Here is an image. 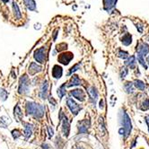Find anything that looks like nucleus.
<instances>
[{
    "instance_id": "obj_9",
    "label": "nucleus",
    "mask_w": 149,
    "mask_h": 149,
    "mask_svg": "<svg viewBox=\"0 0 149 149\" xmlns=\"http://www.w3.org/2000/svg\"><path fill=\"white\" fill-rule=\"evenodd\" d=\"M70 94L73 95L74 98H77L80 102H84L86 100V94H84V91L81 89H74L70 92Z\"/></svg>"
},
{
    "instance_id": "obj_18",
    "label": "nucleus",
    "mask_w": 149,
    "mask_h": 149,
    "mask_svg": "<svg viewBox=\"0 0 149 149\" xmlns=\"http://www.w3.org/2000/svg\"><path fill=\"white\" fill-rule=\"evenodd\" d=\"M121 42L125 46H129L131 44L132 42V36L130 33H126L122 38H121Z\"/></svg>"
},
{
    "instance_id": "obj_17",
    "label": "nucleus",
    "mask_w": 149,
    "mask_h": 149,
    "mask_svg": "<svg viewBox=\"0 0 149 149\" xmlns=\"http://www.w3.org/2000/svg\"><path fill=\"white\" fill-rule=\"evenodd\" d=\"M23 124L24 125V134L26 137H29L31 135V133H33V125H31L30 123H25V122H24Z\"/></svg>"
},
{
    "instance_id": "obj_7",
    "label": "nucleus",
    "mask_w": 149,
    "mask_h": 149,
    "mask_svg": "<svg viewBox=\"0 0 149 149\" xmlns=\"http://www.w3.org/2000/svg\"><path fill=\"white\" fill-rule=\"evenodd\" d=\"M136 51H137V56L144 58L149 52V45L145 43V42H141V43H139V45L137 46Z\"/></svg>"
},
{
    "instance_id": "obj_13",
    "label": "nucleus",
    "mask_w": 149,
    "mask_h": 149,
    "mask_svg": "<svg viewBox=\"0 0 149 149\" xmlns=\"http://www.w3.org/2000/svg\"><path fill=\"white\" fill-rule=\"evenodd\" d=\"M51 74H52V77L54 78H57V79H59L61 77H62V74H63V69L60 66L58 65H55L52 68V71H51Z\"/></svg>"
},
{
    "instance_id": "obj_40",
    "label": "nucleus",
    "mask_w": 149,
    "mask_h": 149,
    "mask_svg": "<svg viewBox=\"0 0 149 149\" xmlns=\"http://www.w3.org/2000/svg\"><path fill=\"white\" fill-rule=\"evenodd\" d=\"M146 61H147V63L149 64V56L147 57V58H146Z\"/></svg>"
},
{
    "instance_id": "obj_24",
    "label": "nucleus",
    "mask_w": 149,
    "mask_h": 149,
    "mask_svg": "<svg viewBox=\"0 0 149 149\" xmlns=\"http://www.w3.org/2000/svg\"><path fill=\"white\" fill-rule=\"evenodd\" d=\"M15 118H16L18 120H22V118H23L22 111H21V109H20V107H19L18 105H16L15 107Z\"/></svg>"
},
{
    "instance_id": "obj_39",
    "label": "nucleus",
    "mask_w": 149,
    "mask_h": 149,
    "mask_svg": "<svg viewBox=\"0 0 149 149\" xmlns=\"http://www.w3.org/2000/svg\"><path fill=\"white\" fill-rule=\"evenodd\" d=\"M100 108H101V109L103 108V101H102V100L100 102Z\"/></svg>"
},
{
    "instance_id": "obj_4",
    "label": "nucleus",
    "mask_w": 149,
    "mask_h": 149,
    "mask_svg": "<svg viewBox=\"0 0 149 149\" xmlns=\"http://www.w3.org/2000/svg\"><path fill=\"white\" fill-rule=\"evenodd\" d=\"M46 54H47L46 49L44 47H41L34 51L33 57H34L35 60H37V62H39L40 64H43V63H45V60H46V57H47Z\"/></svg>"
},
{
    "instance_id": "obj_1",
    "label": "nucleus",
    "mask_w": 149,
    "mask_h": 149,
    "mask_svg": "<svg viewBox=\"0 0 149 149\" xmlns=\"http://www.w3.org/2000/svg\"><path fill=\"white\" fill-rule=\"evenodd\" d=\"M45 107L43 105L38 104L33 102H28L26 103V112L28 115H33L35 119H40L43 117Z\"/></svg>"
},
{
    "instance_id": "obj_6",
    "label": "nucleus",
    "mask_w": 149,
    "mask_h": 149,
    "mask_svg": "<svg viewBox=\"0 0 149 149\" xmlns=\"http://www.w3.org/2000/svg\"><path fill=\"white\" fill-rule=\"evenodd\" d=\"M67 104H68V107L69 108V110L71 111L72 114H74V115H77L81 110L80 106L71 98H68L67 100Z\"/></svg>"
},
{
    "instance_id": "obj_16",
    "label": "nucleus",
    "mask_w": 149,
    "mask_h": 149,
    "mask_svg": "<svg viewBox=\"0 0 149 149\" xmlns=\"http://www.w3.org/2000/svg\"><path fill=\"white\" fill-rule=\"evenodd\" d=\"M88 93H89V95H90V97H91L93 102V103L96 102L97 98H98V92L96 91V89H95L93 86L89 87V88H88Z\"/></svg>"
},
{
    "instance_id": "obj_32",
    "label": "nucleus",
    "mask_w": 149,
    "mask_h": 149,
    "mask_svg": "<svg viewBox=\"0 0 149 149\" xmlns=\"http://www.w3.org/2000/svg\"><path fill=\"white\" fill-rule=\"evenodd\" d=\"M12 134H13V136H14V137H15V138H17L18 136H21V132H20L19 130H13V131H12Z\"/></svg>"
},
{
    "instance_id": "obj_19",
    "label": "nucleus",
    "mask_w": 149,
    "mask_h": 149,
    "mask_svg": "<svg viewBox=\"0 0 149 149\" xmlns=\"http://www.w3.org/2000/svg\"><path fill=\"white\" fill-rule=\"evenodd\" d=\"M24 5L26 6V7L31 10V11H34L36 9V4L34 0H24Z\"/></svg>"
},
{
    "instance_id": "obj_5",
    "label": "nucleus",
    "mask_w": 149,
    "mask_h": 149,
    "mask_svg": "<svg viewBox=\"0 0 149 149\" xmlns=\"http://www.w3.org/2000/svg\"><path fill=\"white\" fill-rule=\"evenodd\" d=\"M74 55L72 52H63L59 54L58 60L59 63L63 64V65H68L69 62L73 59Z\"/></svg>"
},
{
    "instance_id": "obj_30",
    "label": "nucleus",
    "mask_w": 149,
    "mask_h": 149,
    "mask_svg": "<svg viewBox=\"0 0 149 149\" xmlns=\"http://www.w3.org/2000/svg\"><path fill=\"white\" fill-rule=\"evenodd\" d=\"M141 109H142L143 111H146V110L149 109V100H148V99H146V100L143 102Z\"/></svg>"
},
{
    "instance_id": "obj_27",
    "label": "nucleus",
    "mask_w": 149,
    "mask_h": 149,
    "mask_svg": "<svg viewBox=\"0 0 149 149\" xmlns=\"http://www.w3.org/2000/svg\"><path fill=\"white\" fill-rule=\"evenodd\" d=\"M57 50L58 51H63V50H66L67 49H68V44L67 43H60V44H58V45H57Z\"/></svg>"
},
{
    "instance_id": "obj_2",
    "label": "nucleus",
    "mask_w": 149,
    "mask_h": 149,
    "mask_svg": "<svg viewBox=\"0 0 149 149\" xmlns=\"http://www.w3.org/2000/svg\"><path fill=\"white\" fill-rule=\"evenodd\" d=\"M122 125H123V127L122 129L124 130V134H125V136H129L130 132H131V130H132V125H131V120H130V116L127 114L126 111H123V113H122Z\"/></svg>"
},
{
    "instance_id": "obj_12",
    "label": "nucleus",
    "mask_w": 149,
    "mask_h": 149,
    "mask_svg": "<svg viewBox=\"0 0 149 149\" xmlns=\"http://www.w3.org/2000/svg\"><path fill=\"white\" fill-rule=\"evenodd\" d=\"M41 67L37 65L35 62H31L30 64V67H29V69H28V72L30 74V76H34L35 74L39 73L41 71Z\"/></svg>"
},
{
    "instance_id": "obj_23",
    "label": "nucleus",
    "mask_w": 149,
    "mask_h": 149,
    "mask_svg": "<svg viewBox=\"0 0 149 149\" xmlns=\"http://www.w3.org/2000/svg\"><path fill=\"white\" fill-rule=\"evenodd\" d=\"M134 86L137 88V89H139V90H141V91H143V90H145V88H146V84H145V83L143 82V81H141V80H136L135 82H134Z\"/></svg>"
},
{
    "instance_id": "obj_31",
    "label": "nucleus",
    "mask_w": 149,
    "mask_h": 149,
    "mask_svg": "<svg viewBox=\"0 0 149 149\" xmlns=\"http://www.w3.org/2000/svg\"><path fill=\"white\" fill-rule=\"evenodd\" d=\"M137 60L140 62V64L141 65L145 68V69H147V66H146V62H145V59H144V58L143 57H140V56H137Z\"/></svg>"
},
{
    "instance_id": "obj_14",
    "label": "nucleus",
    "mask_w": 149,
    "mask_h": 149,
    "mask_svg": "<svg viewBox=\"0 0 149 149\" xmlns=\"http://www.w3.org/2000/svg\"><path fill=\"white\" fill-rule=\"evenodd\" d=\"M117 0H103V6L107 12H110L116 6Z\"/></svg>"
},
{
    "instance_id": "obj_33",
    "label": "nucleus",
    "mask_w": 149,
    "mask_h": 149,
    "mask_svg": "<svg viewBox=\"0 0 149 149\" xmlns=\"http://www.w3.org/2000/svg\"><path fill=\"white\" fill-rule=\"evenodd\" d=\"M127 68H122L121 71H120V77L123 78L127 76Z\"/></svg>"
},
{
    "instance_id": "obj_28",
    "label": "nucleus",
    "mask_w": 149,
    "mask_h": 149,
    "mask_svg": "<svg viewBox=\"0 0 149 149\" xmlns=\"http://www.w3.org/2000/svg\"><path fill=\"white\" fill-rule=\"evenodd\" d=\"M119 57L121 58H123V59H126L127 58H129V53H127V51H122V50H120V51L119 52Z\"/></svg>"
},
{
    "instance_id": "obj_21",
    "label": "nucleus",
    "mask_w": 149,
    "mask_h": 149,
    "mask_svg": "<svg viewBox=\"0 0 149 149\" xmlns=\"http://www.w3.org/2000/svg\"><path fill=\"white\" fill-rule=\"evenodd\" d=\"M66 84H62V86L58 89V97L61 99V98H63L64 97V95H66Z\"/></svg>"
},
{
    "instance_id": "obj_41",
    "label": "nucleus",
    "mask_w": 149,
    "mask_h": 149,
    "mask_svg": "<svg viewBox=\"0 0 149 149\" xmlns=\"http://www.w3.org/2000/svg\"><path fill=\"white\" fill-rule=\"evenodd\" d=\"M3 2H5V3H6V2H8V0H3Z\"/></svg>"
},
{
    "instance_id": "obj_22",
    "label": "nucleus",
    "mask_w": 149,
    "mask_h": 149,
    "mask_svg": "<svg viewBox=\"0 0 149 149\" xmlns=\"http://www.w3.org/2000/svg\"><path fill=\"white\" fill-rule=\"evenodd\" d=\"M124 87H125V90L127 93H131L134 92V84L131 82H127L124 84Z\"/></svg>"
},
{
    "instance_id": "obj_3",
    "label": "nucleus",
    "mask_w": 149,
    "mask_h": 149,
    "mask_svg": "<svg viewBox=\"0 0 149 149\" xmlns=\"http://www.w3.org/2000/svg\"><path fill=\"white\" fill-rule=\"evenodd\" d=\"M29 77L27 74H24V76L20 78L19 82V93L21 94H25L29 92Z\"/></svg>"
},
{
    "instance_id": "obj_36",
    "label": "nucleus",
    "mask_w": 149,
    "mask_h": 149,
    "mask_svg": "<svg viewBox=\"0 0 149 149\" xmlns=\"http://www.w3.org/2000/svg\"><path fill=\"white\" fill-rule=\"evenodd\" d=\"M146 124L148 126V131H149V115L146 117Z\"/></svg>"
},
{
    "instance_id": "obj_26",
    "label": "nucleus",
    "mask_w": 149,
    "mask_h": 149,
    "mask_svg": "<svg viewBox=\"0 0 149 149\" xmlns=\"http://www.w3.org/2000/svg\"><path fill=\"white\" fill-rule=\"evenodd\" d=\"M7 96H8V93L3 88L0 89V98H1V100L6 101L7 99Z\"/></svg>"
},
{
    "instance_id": "obj_42",
    "label": "nucleus",
    "mask_w": 149,
    "mask_h": 149,
    "mask_svg": "<svg viewBox=\"0 0 149 149\" xmlns=\"http://www.w3.org/2000/svg\"><path fill=\"white\" fill-rule=\"evenodd\" d=\"M76 149H81V148H80V147H77Z\"/></svg>"
},
{
    "instance_id": "obj_25",
    "label": "nucleus",
    "mask_w": 149,
    "mask_h": 149,
    "mask_svg": "<svg viewBox=\"0 0 149 149\" xmlns=\"http://www.w3.org/2000/svg\"><path fill=\"white\" fill-rule=\"evenodd\" d=\"M13 8H14V12H15V18L20 19V18H21V12H20L19 7H18L17 4H16L15 2H14V3H13Z\"/></svg>"
},
{
    "instance_id": "obj_37",
    "label": "nucleus",
    "mask_w": 149,
    "mask_h": 149,
    "mask_svg": "<svg viewBox=\"0 0 149 149\" xmlns=\"http://www.w3.org/2000/svg\"><path fill=\"white\" fill-rule=\"evenodd\" d=\"M119 133H120V135H124V130L122 129V127H121V129H120V130H119Z\"/></svg>"
},
{
    "instance_id": "obj_8",
    "label": "nucleus",
    "mask_w": 149,
    "mask_h": 149,
    "mask_svg": "<svg viewBox=\"0 0 149 149\" xmlns=\"http://www.w3.org/2000/svg\"><path fill=\"white\" fill-rule=\"evenodd\" d=\"M63 123H62V134L64 136L68 137V135H69V131H70V124H69V121L68 120V118L66 116L63 117Z\"/></svg>"
},
{
    "instance_id": "obj_29",
    "label": "nucleus",
    "mask_w": 149,
    "mask_h": 149,
    "mask_svg": "<svg viewBox=\"0 0 149 149\" xmlns=\"http://www.w3.org/2000/svg\"><path fill=\"white\" fill-rule=\"evenodd\" d=\"M78 69H80V65H79V64H77V65H74V67H72V68H70L68 74H73L74 72H76V71H77V70H78Z\"/></svg>"
},
{
    "instance_id": "obj_10",
    "label": "nucleus",
    "mask_w": 149,
    "mask_h": 149,
    "mask_svg": "<svg viewBox=\"0 0 149 149\" xmlns=\"http://www.w3.org/2000/svg\"><path fill=\"white\" fill-rule=\"evenodd\" d=\"M90 127V121L87 120H84L82 121H79L78 122V130H79V133H82V134H84L88 131V129Z\"/></svg>"
},
{
    "instance_id": "obj_35",
    "label": "nucleus",
    "mask_w": 149,
    "mask_h": 149,
    "mask_svg": "<svg viewBox=\"0 0 149 149\" xmlns=\"http://www.w3.org/2000/svg\"><path fill=\"white\" fill-rule=\"evenodd\" d=\"M42 149H50V147L48 144H43L42 145Z\"/></svg>"
},
{
    "instance_id": "obj_34",
    "label": "nucleus",
    "mask_w": 149,
    "mask_h": 149,
    "mask_svg": "<svg viewBox=\"0 0 149 149\" xmlns=\"http://www.w3.org/2000/svg\"><path fill=\"white\" fill-rule=\"evenodd\" d=\"M48 130H49V137H51L52 136H53V134H54V132H53V130H52V129H50V127H48Z\"/></svg>"
},
{
    "instance_id": "obj_15",
    "label": "nucleus",
    "mask_w": 149,
    "mask_h": 149,
    "mask_svg": "<svg viewBox=\"0 0 149 149\" xmlns=\"http://www.w3.org/2000/svg\"><path fill=\"white\" fill-rule=\"evenodd\" d=\"M81 84V80L79 79L78 76L77 74H73V77H71L68 84H67V87H72V86H79Z\"/></svg>"
},
{
    "instance_id": "obj_20",
    "label": "nucleus",
    "mask_w": 149,
    "mask_h": 149,
    "mask_svg": "<svg viewBox=\"0 0 149 149\" xmlns=\"http://www.w3.org/2000/svg\"><path fill=\"white\" fill-rule=\"evenodd\" d=\"M125 65L130 67V68H134L136 66V57L135 56H131L130 58H129L126 62H125Z\"/></svg>"
},
{
    "instance_id": "obj_38",
    "label": "nucleus",
    "mask_w": 149,
    "mask_h": 149,
    "mask_svg": "<svg viewBox=\"0 0 149 149\" xmlns=\"http://www.w3.org/2000/svg\"><path fill=\"white\" fill-rule=\"evenodd\" d=\"M58 30H56L55 31H54V40H56L57 39V33H58Z\"/></svg>"
},
{
    "instance_id": "obj_11",
    "label": "nucleus",
    "mask_w": 149,
    "mask_h": 149,
    "mask_svg": "<svg viewBox=\"0 0 149 149\" xmlns=\"http://www.w3.org/2000/svg\"><path fill=\"white\" fill-rule=\"evenodd\" d=\"M48 87H49V84L48 81H44L41 84L40 86V93H39V96L41 99H46L47 97V93H48Z\"/></svg>"
}]
</instances>
